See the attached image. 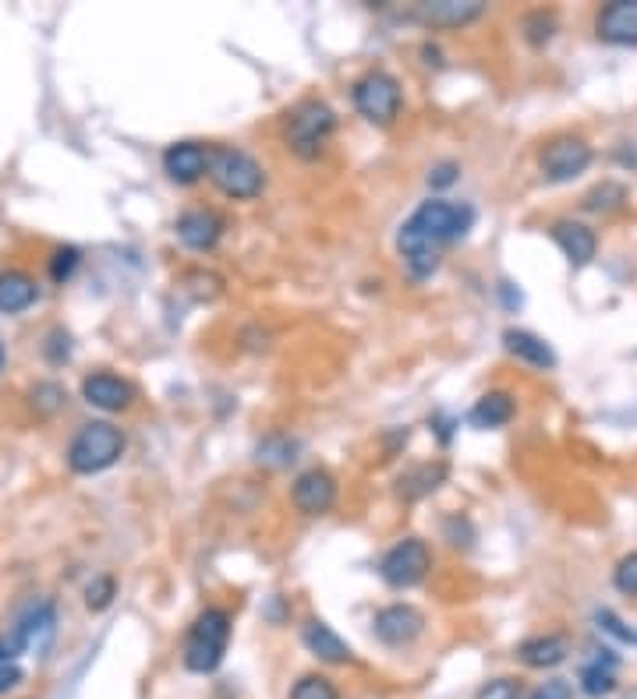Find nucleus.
Listing matches in <instances>:
<instances>
[{
	"label": "nucleus",
	"mask_w": 637,
	"mask_h": 699,
	"mask_svg": "<svg viewBox=\"0 0 637 699\" xmlns=\"http://www.w3.org/2000/svg\"><path fill=\"white\" fill-rule=\"evenodd\" d=\"M36 297H40V286L29 272H19V269L0 272V312L4 315H19V312L32 308Z\"/></svg>",
	"instance_id": "obj_20"
},
{
	"label": "nucleus",
	"mask_w": 637,
	"mask_h": 699,
	"mask_svg": "<svg viewBox=\"0 0 637 699\" xmlns=\"http://www.w3.org/2000/svg\"><path fill=\"white\" fill-rule=\"evenodd\" d=\"M457 174H461L457 163H440V166H435L432 174H429V187H450V184L457 181Z\"/></svg>",
	"instance_id": "obj_36"
},
{
	"label": "nucleus",
	"mask_w": 637,
	"mask_h": 699,
	"mask_svg": "<svg viewBox=\"0 0 637 699\" xmlns=\"http://www.w3.org/2000/svg\"><path fill=\"white\" fill-rule=\"evenodd\" d=\"M595 36L609 46H637V0H613L595 14Z\"/></svg>",
	"instance_id": "obj_10"
},
{
	"label": "nucleus",
	"mask_w": 637,
	"mask_h": 699,
	"mask_svg": "<svg viewBox=\"0 0 637 699\" xmlns=\"http://www.w3.org/2000/svg\"><path fill=\"white\" fill-rule=\"evenodd\" d=\"M525 29H528V43L542 46V43L552 40V32H557V19H552L549 11H531L525 19Z\"/></svg>",
	"instance_id": "obj_29"
},
{
	"label": "nucleus",
	"mask_w": 637,
	"mask_h": 699,
	"mask_svg": "<svg viewBox=\"0 0 637 699\" xmlns=\"http://www.w3.org/2000/svg\"><path fill=\"white\" fill-rule=\"evenodd\" d=\"M19 681H22V668H19V664H0V696L19 686Z\"/></svg>",
	"instance_id": "obj_38"
},
{
	"label": "nucleus",
	"mask_w": 637,
	"mask_h": 699,
	"mask_svg": "<svg viewBox=\"0 0 637 699\" xmlns=\"http://www.w3.org/2000/svg\"><path fill=\"white\" fill-rule=\"evenodd\" d=\"M224 233V219L216 216L213 209H188L181 219H177V237L184 248L192 251H209L216 248V241H220Z\"/></svg>",
	"instance_id": "obj_16"
},
{
	"label": "nucleus",
	"mask_w": 637,
	"mask_h": 699,
	"mask_svg": "<svg viewBox=\"0 0 637 699\" xmlns=\"http://www.w3.org/2000/svg\"><path fill=\"white\" fill-rule=\"evenodd\" d=\"M613 587L627 597H637V551L624 555L613 569Z\"/></svg>",
	"instance_id": "obj_28"
},
{
	"label": "nucleus",
	"mask_w": 637,
	"mask_h": 699,
	"mask_svg": "<svg viewBox=\"0 0 637 699\" xmlns=\"http://www.w3.org/2000/svg\"><path fill=\"white\" fill-rule=\"evenodd\" d=\"M577 686H581L584 696H592V699L609 696L616 689V657H595V660H589L581 668V675H577Z\"/></svg>",
	"instance_id": "obj_23"
},
{
	"label": "nucleus",
	"mask_w": 637,
	"mask_h": 699,
	"mask_svg": "<svg viewBox=\"0 0 637 699\" xmlns=\"http://www.w3.org/2000/svg\"><path fill=\"white\" fill-rule=\"evenodd\" d=\"M114 593H117V583H114L110 576L93 579V583L86 587V604H89V611H107V608L114 604Z\"/></svg>",
	"instance_id": "obj_30"
},
{
	"label": "nucleus",
	"mask_w": 637,
	"mask_h": 699,
	"mask_svg": "<svg viewBox=\"0 0 637 699\" xmlns=\"http://www.w3.org/2000/svg\"><path fill=\"white\" fill-rule=\"evenodd\" d=\"M517 414V403L510 392H485V396L472 406V414L467 421L475 424V428H503V424H510Z\"/></svg>",
	"instance_id": "obj_22"
},
{
	"label": "nucleus",
	"mask_w": 637,
	"mask_h": 699,
	"mask_svg": "<svg viewBox=\"0 0 637 699\" xmlns=\"http://www.w3.org/2000/svg\"><path fill=\"white\" fill-rule=\"evenodd\" d=\"M539 163H542L546 181L566 184V181L581 177L584 170L592 166V145L584 139H574V134H560V139L546 142Z\"/></svg>",
	"instance_id": "obj_8"
},
{
	"label": "nucleus",
	"mask_w": 637,
	"mask_h": 699,
	"mask_svg": "<svg viewBox=\"0 0 637 699\" xmlns=\"http://www.w3.org/2000/svg\"><path fill=\"white\" fill-rule=\"evenodd\" d=\"M355 110L368 124H393L400 113V81L390 72H368L355 81Z\"/></svg>",
	"instance_id": "obj_6"
},
{
	"label": "nucleus",
	"mask_w": 637,
	"mask_h": 699,
	"mask_svg": "<svg viewBox=\"0 0 637 699\" xmlns=\"http://www.w3.org/2000/svg\"><path fill=\"white\" fill-rule=\"evenodd\" d=\"M422 629H425V615L411 604H390L376 615V636L387 646H404L422 636Z\"/></svg>",
	"instance_id": "obj_11"
},
{
	"label": "nucleus",
	"mask_w": 637,
	"mask_h": 699,
	"mask_svg": "<svg viewBox=\"0 0 637 699\" xmlns=\"http://www.w3.org/2000/svg\"><path fill=\"white\" fill-rule=\"evenodd\" d=\"M291 499L298 505V513L305 516H323L333 509V502H337V481H333V473L326 470H305L298 473V481L291 488Z\"/></svg>",
	"instance_id": "obj_9"
},
{
	"label": "nucleus",
	"mask_w": 637,
	"mask_h": 699,
	"mask_svg": "<svg viewBox=\"0 0 637 699\" xmlns=\"http://www.w3.org/2000/svg\"><path fill=\"white\" fill-rule=\"evenodd\" d=\"M82 262V251L78 248H57L54 254H50V280L54 283H68L75 276V269Z\"/></svg>",
	"instance_id": "obj_27"
},
{
	"label": "nucleus",
	"mask_w": 637,
	"mask_h": 699,
	"mask_svg": "<svg viewBox=\"0 0 637 699\" xmlns=\"http://www.w3.org/2000/svg\"><path fill=\"white\" fill-rule=\"evenodd\" d=\"M528 699H574V686L566 678H549Z\"/></svg>",
	"instance_id": "obj_34"
},
{
	"label": "nucleus",
	"mask_w": 637,
	"mask_h": 699,
	"mask_svg": "<svg viewBox=\"0 0 637 699\" xmlns=\"http://www.w3.org/2000/svg\"><path fill=\"white\" fill-rule=\"evenodd\" d=\"M446 477V467L443 463H422V467H414V470H408L404 477H400V499H408V502H414V499H422V494H429V491H435L440 488V481Z\"/></svg>",
	"instance_id": "obj_24"
},
{
	"label": "nucleus",
	"mask_w": 637,
	"mask_h": 699,
	"mask_svg": "<svg viewBox=\"0 0 637 699\" xmlns=\"http://www.w3.org/2000/svg\"><path fill=\"white\" fill-rule=\"evenodd\" d=\"M482 11H485V0H425V4L418 8V19L435 29H461L482 19Z\"/></svg>",
	"instance_id": "obj_14"
},
{
	"label": "nucleus",
	"mask_w": 637,
	"mask_h": 699,
	"mask_svg": "<svg viewBox=\"0 0 637 699\" xmlns=\"http://www.w3.org/2000/svg\"><path fill=\"white\" fill-rule=\"evenodd\" d=\"M14 633H19V640H22L25 651L43 654L46 646H50V640H54V633H57V611H54V604H50V601L36 604V608H32L29 615L19 622V629H14Z\"/></svg>",
	"instance_id": "obj_19"
},
{
	"label": "nucleus",
	"mask_w": 637,
	"mask_h": 699,
	"mask_svg": "<svg viewBox=\"0 0 637 699\" xmlns=\"http://www.w3.org/2000/svg\"><path fill=\"white\" fill-rule=\"evenodd\" d=\"M188 280L198 283V286H192V297H195V301H213L216 294H220V280H216L213 272L195 269V272H188Z\"/></svg>",
	"instance_id": "obj_32"
},
{
	"label": "nucleus",
	"mask_w": 637,
	"mask_h": 699,
	"mask_svg": "<svg viewBox=\"0 0 637 699\" xmlns=\"http://www.w3.org/2000/svg\"><path fill=\"white\" fill-rule=\"evenodd\" d=\"M333 128H337V113H333L323 99H305V103H298L291 113L288 142L301 160H315L318 149H323L333 134Z\"/></svg>",
	"instance_id": "obj_5"
},
{
	"label": "nucleus",
	"mask_w": 637,
	"mask_h": 699,
	"mask_svg": "<svg viewBox=\"0 0 637 699\" xmlns=\"http://www.w3.org/2000/svg\"><path fill=\"white\" fill-rule=\"evenodd\" d=\"M503 347H507V353H514L517 361H525V364L539 368V371L557 368V353H552V347L546 343L542 336H535L528 329H507V332H503Z\"/></svg>",
	"instance_id": "obj_18"
},
{
	"label": "nucleus",
	"mask_w": 637,
	"mask_h": 699,
	"mask_svg": "<svg viewBox=\"0 0 637 699\" xmlns=\"http://www.w3.org/2000/svg\"><path fill=\"white\" fill-rule=\"evenodd\" d=\"M206 177L220 187L227 198H256L266 184L262 166L248 156L241 149H209V170Z\"/></svg>",
	"instance_id": "obj_4"
},
{
	"label": "nucleus",
	"mask_w": 637,
	"mask_h": 699,
	"mask_svg": "<svg viewBox=\"0 0 637 699\" xmlns=\"http://www.w3.org/2000/svg\"><path fill=\"white\" fill-rule=\"evenodd\" d=\"M25 651L19 633H11V636H0V664H14V657H19Z\"/></svg>",
	"instance_id": "obj_37"
},
{
	"label": "nucleus",
	"mask_w": 637,
	"mask_h": 699,
	"mask_svg": "<svg viewBox=\"0 0 637 699\" xmlns=\"http://www.w3.org/2000/svg\"><path fill=\"white\" fill-rule=\"evenodd\" d=\"M472 223H475V209L464 206V201H443V198L422 201L397 233V248L404 254L411 276L418 280L432 276V272L440 269L443 248L461 241V237L472 230Z\"/></svg>",
	"instance_id": "obj_1"
},
{
	"label": "nucleus",
	"mask_w": 637,
	"mask_h": 699,
	"mask_svg": "<svg viewBox=\"0 0 637 699\" xmlns=\"http://www.w3.org/2000/svg\"><path fill=\"white\" fill-rule=\"evenodd\" d=\"M32 400H40L43 414H54L57 406H61V400H64V392H61L57 385H36V392H32Z\"/></svg>",
	"instance_id": "obj_35"
},
{
	"label": "nucleus",
	"mask_w": 637,
	"mask_h": 699,
	"mask_svg": "<svg viewBox=\"0 0 637 699\" xmlns=\"http://www.w3.org/2000/svg\"><path fill=\"white\" fill-rule=\"evenodd\" d=\"M291 699H341V692L326 675H305L294 681Z\"/></svg>",
	"instance_id": "obj_26"
},
{
	"label": "nucleus",
	"mask_w": 637,
	"mask_h": 699,
	"mask_svg": "<svg viewBox=\"0 0 637 699\" xmlns=\"http://www.w3.org/2000/svg\"><path fill=\"white\" fill-rule=\"evenodd\" d=\"M82 400H86L89 406H96V411L117 414V411H125V406H131V400H136V389H131L125 379H117V374H110V371H96V374H89L86 382H82Z\"/></svg>",
	"instance_id": "obj_12"
},
{
	"label": "nucleus",
	"mask_w": 637,
	"mask_h": 699,
	"mask_svg": "<svg viewBox=\"0 0 637 699\" xmlns=\"http://www.w3.org/2000/svg\"><path fill=\"white\" fill-rule=\"evenodd\" d=\"M475 699H521V681L517 678H493L478 689Z\"/></svg>",
	"instance_id": "obj_31"
},
{
	"label": "nucleus",
	"mask_w": 637,
	"mask_h": 699,
	"mask_svg": "<svg viewBox=\"0 0 637 699\" xmlns=\"http://www.w3.org/2000/svg\"><path fill=\"white\" fill-rule=\"evenodd\" d=\"M125 432L114 428L110 421H93L86 424L68 446V467L75 473H104L117 459L125 456Z\"/></svg>",
	"instance_id": "obj_3"
},
{
	"label": "nucleus",
	"mask_w": 637,
	"mask_h": 699,
	"mask_svg": "<svg viewBox=\"0 0 637 699\" xmlns=\"http://www.w3.org/2000/svg\"><path fill=\"white\" fill-rule=\"evenodd\" d=\"M0 368H4V347H0Z\"/></svg>",
	"instance_id": "obj_39"
},
{
	"label": "nucleus",
	"mask_w": 637,
	"mask_h": 699,
	"mask_svg": "<svg viewBox=\"0 0 637 699\" xmlns=\"http://www.w3.org/2000/svg\"><path fill=\"white\" fill-rule=\"evenodd\" d=\"M68 353H72V336L64 332V329H54L46 339V361L50 364H64L68 361Z\"/></svg>",
	"instance_id": "obj_33"
},
{
	"label": "nucleus",
	"mask_w": 637,
	"mask_h": 699,
	"mask_svg": "<svg viewBox=\"0 0 637 699\" xmlns=\"http://www.w3.org/2000/svg\"><path fill=\"white\" fill-rule=\"evenodd\" d=\"M230 643V615L224 608H206L184 636V668L195 675H209L224 664Z\"/></svg>",
	"instance_id": "obj_2"
},
{
	"label": "nucleus",
	"mask_w": 637,
	"mask_h": 699,
	"mask_svg": "<svg viewBox=\"0 0 637 699\" xmlns=\"http://www.w3.org/2000/svg\"><path fill=\"white\" fill-rule=\"evenodd\" d=\"M552 241H557V248L566 254L570 265H589L595 259L598 251V237L592 227L577 223V219H560V223H552Z\"/></svg>",
	"instance_id": "obj_15"
},
{
	"label": "nucleus",
	"mask_w": 637,
	"mask_h": 699,
	"mask_svg": "<svg viewBox=\"0 0 637 699\" xmlns=\"http://www.w3.org/2000/svg\"><path fill=\"white\" fill-rule=\"evenodd\" d=\"M429 569H432V551H429V544L418 540V537L393 544V548L379 561V576L397 590L418 587L429 576Z\"/></svg>",
	"instance_id": "obj_7"
},
{
	"label": "nucleus",
	"mask_w": 637,
	"mask_h": 699,
	"mask_svg": "<svg viewBox=\"0 0 637 699\" xmlns=\"http://www.w3.org/2000/svg\"><path fill=\"white\" fill-rule=\"evenodd\" d=\"M566 654H570V643L560 633L531 636V640H525L521 646H517V657H521V664H525V668H535V671L557 668V664L566 660Z\"/></svg>",
	"instance_id": "obj_17"
},
{
	"label": "nucleus",
	"mask_w": 637,
	"mask_h": 699,
	"mask_svg": "<svg viewBox=\"0 0 637 699\" xmlns=\"http://www.w3.org/2000/svg\"><path fill=\"white\" fill-rule=\"evenodd\" d=\"M163 170L174 184H195L209 170V149L203 142H174L163 152Z\"/></svg>",
	"instance_id": "obj_13"
},
{
	"label": "nucleus",
	"mask_w": 637,
	"mask_h": 699,
	"mask_svg": "<svg viewBox=\"0 0 637 699\" xmlns=\"http://www.w3.org/2000/svg\"><path fill=\"white\" fill-rule=\"evenodd\" d=\"M630 699H637V692H634V696H630Z\"/></svg>",
	"instance_id": "obj_40"
},
{
	"label": "nucleus",
	"mask_w": 637,
	"mask_h": 699,
	"mask_svg": "<svg viewBox=\"0 0 637 699\" xmlns=\"http://www.w3.org/2000/svg\"><path fill=\"white\" fill-rule=\"evenodd\" d=\"M301 640H305V646L309 651L318 657V660H326V664H347L350 657V646L333 633V629L326 625V622H318V619H312L309 625H305V633H301Z\"/></svg>",
	"instance_id": "obj_21"
},
{
	"label": "nucleus",
	"mask_w": 637,
	"mask_h": 699,
	"mask_svg": "<svg viewBox=\"0 0 637 699\" xmlns=\"http://www.w3.org/2000/svg\"><path fill=\"white\" fill-rule=\"evenodd\" d=\"M627 201V187L624 184H616V181H606V184H598L595 192L584 195L581 206L589 209V212H616L619 206Z\"/></svg>",
	"instance_id": "obj_25"
}]
</instances>
